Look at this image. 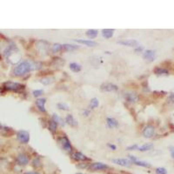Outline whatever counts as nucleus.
I'll return each mask as SVG.
<instances>
[{
    "instance_id": "f257e3e1",
    "label": "nucleus",
    "mask_w": 174,
    "mask_h": 174,
    "mask_svg": "<svg viewBox=\"0 0 174 174\" xmlns=\"http://www.w3.org/2000/svg\"><path fill=\"white\" fill-rule=\"evenodd\" d=\"M32 70V65L31 63L29 61H23L19 64H17L13 70V74L16 77H21L24 76L25 74L28 73L29 72H31Z\"/></svg>"
},
{
    "instance_id": "dca6fc26",
    "label": "nucleus",
    "mask_w": 174,
    "mask_h": 174,
    "mask_svg": "<svg viewBox=\"0 0 174 174\" xmlns=\"http://www.w3.org/2000/svg\"><path fill=\"white\" fill-rule=\"evenodd\" d=\"M75 42H78V43H80L83 44L84 46H89V47H93V46H97V43L92 41V40H84V39H75Z\"/></svg>"
},
{
    "instance_id": "cd10ccee",
    "label": "nucleus",
    "mask_w": 174,
    "mask_h": 174,
    "mask_svg": "<svg viewBox=\"0 0 174 174\" xmlns=\"http://www.w3.org/2000/svg\"><path fill=\"white\" fill-rule=\"evenodd\" d=\"M99 102L98 100V99H92L90 102V108L95 109L99 106Z\"/></svg>"
},
{
    "instance_id": "4c0bfd02",
    "label": "nucleus",
    "mask_w": 174,
    "mask_h": 174,
    "mask_svg": "<svg viewBox=\"0 0 174 174\" xmlns=\"http://www.w3.org/2000/svg\"><path fill=\"white\" fill-rule=\"evenodd\" d=\"M89 114H90V111H88V110L84 111V117H87V116H89Z\"/></svg>"
},
{
    "instance_id": "a878e982",
    "label": "nucleus",
    "mask_w": 174,
    "mask_h": 174,
    "mask_svg": "<svg viewBox=\"0 0 174 174\" xmlns=\"http://www.w3.org/2000/svg\"><path fill=\"white\" fill-rule=\"evenodd\" d=\"M62 48H63V46L62 45H60V44H54L52 47V52H53V53H56V52H60L61 50H62Z\"/></svg>"
},
{
    "instance_id": "6ab92c4d",
    "label": "nucleus",
    "mask_w": 174,
    "mask_h": 174,
    "mask_svg": "<svg viewBox=\"0 0 174 174\" xmlns=\"http://www.w3.org/2000/svg\"><path fill=\"white\" fill-rule=\"evenodd\" d=\"M69 67H70L71 71L73 72H80L81 69H82L81 65L78 64V63H71L70 65H69Z\"/></svg>"
},
{
    "instance_id": "72a5a7b5",
    "label": "nucleus",
    "mask_w": 174,
    "mask_h": 174,
    "mask_svg": "<svg viewBox=\"0 0 174 174\" xmlns=\"http://www.w3.org/2000/svg\"><path fill=\"white\" fill-rule=\"evenodd\" d=\"M43 91L42 90H35V91H33V96L34 97H36V98H37V97H39L40 95H42L43 94Z\"/></svg>"
},
{
    "instance_id": "ea45409f",
    "label": "nucleus",
    "mask_w": 174,
    "mask_h": 174,
    "mask_svg": "<svg viewBox=\"0 0 174 174\" xmlns=\"http://www.w3.org/2000/svg\"><path fill=\"white\" fill-rule=\"evenodd\" d=\"M25 174H40L39 173H37V172H28V173H25Z\"/></svg>"
},
{
    "instance_id": "ddd939ff",
    "label": "nucleus",
    "mask_w": 174,
    "mask_h": 174,
    "mask_svg": "<svg viewBox=\"0 0 174 174\" xmlns=\"http://www.w3.org/2000/svg\"><path fill=\"white\" fill-rule=\"evenodd\" d=\"M46 103V99H38L36 100V105L38 108V110L42 112H46V108H45V105Z\"/></svg>"
},
{
    "instance_id": "58836bf2",
    "label": "nucleus",
    "mask_w": 174,
    "mask_h": 174,
    "mask_svg": "<svg viewBox=\"0 0 174 174\" xmlns=\"http://www.w3.org/2000/svg\"><path fill=\"white\" fill-rule=\"evenodd\" d=\"M108 146L110 147L111 150H113V151H114V150H116V148H117V147L115 146H113V145H111V144H108Z\"/></svg>"
},
{
    "instance_id": "2f4dec72",
    "label": "nucleus",
    "mask_w": 174,
    "mask_h": 174,
    "mask_svg": "<svg viewBox=\"0 0 174 174\" xmlns=\"http://www.w3.org/2000/svg\"><path fill=\"white\" fill-rule=\"evenodd\" d=\"M58 109H60V110L63 111L69 110V106H68L67 105L64 104V103H58Z\"/></svg>"
},
{
    "instance_id": "a19ab883",
    "label": "nucleus",
    "mask_w": 174,
    "mask_h": 174,
    "mask_svg": "<svg viewBox=\"0 0 174 174\" xmlns=\"http://www.w3.org/2000/svg\"><path fill=\"white\" fill-rule=\"evenodd\" d=\"M76 174H84V173H76Z\"/></svg>"
},
{
    "instance_id": "393cba45",
    "label": "nucleus",
    "mask_w": 174,
    "mask_h": 174,
    "mask_svg": "<svg viewBox=\"0 0 174 174\" xmlns=\"http://www.w3.org/2000/svg\"><path fill=\"white\" fill-rule=\"evenodd\" d=\"M53 78H48V77H46V78H41L40 80H39V82L41 83V84H45V85H48V84H50L51 83L53 82Z\"/></svg>"
},
{
    "instance_id": "e433bc0d",
    "label": "nucleus",
    "mask_w": 174,
    "mask_h": 174,
    "mask_svg": "<svg viewBox=\"0 0 174 174\" xmlns=\"http://www.w3.org/2000/svg\"><path fill=\"white\" fill-rule=\"evenodd\" d=\"M170 152H171V156H172V158H174V147L172 146L170 148Z\"/></svg>"
},
{
    "instance_id": "39448f33",
    "label": "nucleus",
    "mask_w": 174,
    "mask_h": 174,
    "mask_svg": "<svg viewBox=\"0 0 174 174\" xmlns=\"http://www.w3.org/2000/svg\"><path fill=\"white\" fill-rule=\"evenodd\" d=\"M18 139L22 144H27L30 140V135L29 132L26 131L21 130L18 132Z\"/></svg>"
},
{
    "instance_id": "423d86ee",
    "label": "nucleus",
    "mask_w": 174,
    "mask_h": 174,
    "mask_svg": "<svg viewBox=\"0 0 174 174\" xmlns=\"http://www.w3.org/2000/svg\"><path fill=\"white\" fill-rule=\"evenodd\" d=\"M111 162L124 167H130L131 165V162L126 158H113L111 159Z\"/></svg>"
},
{
    "instance_id": "7ed1b4c3",
    "label": "nucleus",
    "mask_w": 174,
    "mask_h": 174,
    "mask_svg": "<svg viewBox=\"0 0 174 174\" xmlns=\"http://www.w3.org/2000/svg\"><path fill=\"white\" fill-rule=\"evenodd\" d=\"M88 169L90 171H106L108 169H110L109 165H105L104 163H92L91 165L88 166Z\"/></svg>"
},
{
    "instance_id": "4be33fe9",
    "label": "nucleus",
    "mask_w": 174,
    "mask_h": 174,
    "mask_svg": "<svg viewBox=\"0 0 174 174\" xmlns=\"http://www.w3.org/2000/svg\"><path fill=\"white\" fill-rule=\"evenodd\" d=\"M154 73L157 75H168L169 72L165 69V68H162V67H156L154 69Z\"/></svg>"
},
{
    "instance_id": "f03ea898",
    "label": "nucleus",
    "mask_w": 174,
    "mask_h": 174,
    "mask_svg": "<svg viewBox=\"0 0 174 174\" xmlns=\"http://www.w3.org/2000/svg\"><path fill=\"white\" fill-rule=\"evenodd\" d=\"M4 88L8 91H13V92H18L25 88V85L19 84V83L14 82H6L4 84Z\"/></svg>"
},
{
    "instance_id": "1a4fd4ad",
    "label": "nucleus",
    "mask_w": 174,
    "mask_h": 174,
    "mask_svg": "<svg viewBox=\"0 0 174 174\" xmlns=\"http://www.w3.org/2000/svg\"><path fill=\"white\" fill-rule=\"evenodd\" d=\"M154 131H155V130L152 125H146L143 131V136L146 138H151V137H153Z\"/></svg>"
},
{
    "instance_id": "bb28decb",
    "label": "nucleus",
    "mask_w": 174,
    "mask_h": 174,
    "mask_svg": "<svg viewBox=\"0 0 174 174\" xmlns=\"http://www.w3.org/2000/svg\"><path fill=\"white\" fill-rule=\"evenodd\" d=\"M49 129L52 132H55L57 130V123L54 122L53 120H50L49 122Z\"/></svg>"
},
{
    "instance_id": "b1692460",
    "label": "nucleus",
    "mask_w": 174,
    "mask_h": 174,
    "mask_svg": "<svg viewBox=\"0 0 174 174\" xmlns=\"http://www.w3.org/2000/svg\"><path fill=\"white\" fill-rule=\"evenodd\" d=\"M52 120H53L54 122H56V123L59 124L61 126H64V122L63 121V119H60V118L58 117V115L56 114V113H54V114L52 115Z\"/></svg>"
},
{
    "instance_id": "c9c22d12",
    "label": "nucleus",
    "mask_w": 174,
    "mask_h": 174,
    "mask_svg": "<svg viewBox=\"0 0 174 174\" xmlns=\"http://www.w3.org/2000/svg\"><path fill=\"white\" fill-rule=\"evenodd\" d=\"M143 49H144V48H143V46H138L137 47V48L135 49V52H142V51H143Z\"/></svg>"
},
{
    "instance_id": "a211bd4d",
    "label": "nucleus",
    "mask_w": 174,
    "mask_h": 174,
    "mask_svg": "<svg viewBox=\"0 0 174 174\" xmlns=\"http://www.w3.org/2000/svg\"><path fill=\"white\" fill-rule=\"evenodd\" d=\"M113 33H114V30H112V29H104V30H102V35L105 38H111L113 36Z\"/></svg>"
},
{
    "instance_id": "4468645a",
    "label": "nucleus",
    "mask_w": 174,
    "mask_h": 174,
    "mask_svg": "<svg viewBox=\"0 0 174 174\" xmlns=\"http://www.w3.org/2000/svg\"><path fill=\"white\" fill-rule=\"evenodd\" d=\"M72 158H73L75 160H78V161H86V160H89V158L84 156L83 153L79 152H76L75 153L72 154Z\"/></svg>"
},
{
    "instance_id": "f8f14e48",
    "label": "nucleus",
    "mask_w": 174,
    "mask_h": 174,
    "mask_svg": "<svg viewBox=\"0 0 174 174\" xmlns=\"http://www.w3.org/2000/svg\"><path fill=\"white\" fill-rule=\"evenodd\" d=\"M29 157L24 153L22 154H19L17 157V163L20 165H26L29 163Z\"/></svg>"
},
{
    "instance_id": "aec40b11",
    "label": "nucleus",
    "mask_w": 174,
    "mask_h": 174,
    "mask_svg": "<svg viewBox=\"0 0 174 174\" xmlns=\"http://www.w3.org/2000/svg\"><path fill=\"white\" fill-rule=\"evenodd\" d=\"M153 148V145L152 143H147V144H145L143 146L138 147V151L140 152H147V151H150Z\"/></svg>"
},
{
    "instance_id": "412c9836",
    "label": "nucleus",
    "mask_w": 174,
    "mask_h": 174,
    "mask_svg": "<svg viewBox=\"0 0 174 174\" xmlns=\"http://www.w3.org/2000/svg\"><path fill=\"white\" fill-rule=\"evenodd\" d=\"M65 121L68 125H70L71 126H76L77 125V122L76 120L74 119V118L72 117V115L69 114L66 116V119H65Z\"/></svg>"
},
{
    "instance_id": "0eeeda50",
    "label": "nucleus",
    "mask_w": 174,
    "mask_h": 174,
    "mask_svg": "<svg viewBox=\"0 0 174 174\" xmlns=\"http://www.w3.org/2000/svg\"><path fill=\"white\" fill-rule=\"evenodd\" d=\"M100 89L103 92H113V91L118 90V86L116 84H111V83H105V84H101Z\"/></svg>"
},
{
    "instance_id": "79ce46f5",
    "label": "nucleus",
    "mask_w": 174,
    "mask_h": 174,
    "mask_svg": "<svg viewBox=\"0 0 174 174\" xmlns=\"http://www.w3.org/2000/svg\"><path fill=\"white\" fill-rule=\"evenodd\" d=\"M1 127H2V126H1V125H0V129H1Z\"/></svg>"
},
{
    "instance_id": "473e14b6",
    "label": "nucleus",
    "mask_w": 174,
    "mask_h": 174,
    "mask_svg": "<svg viewBox=\"0 0 174 174\" xmlns=\"http://www.w3.org/2000/svg\"><path fill=\"white\" fill-rule=\"evenodd\" d=\"M167 171L163 167H158L156 169V174H166Z\"/></svg>"
},
{
    "instance_id": "f704fd0d",
    "label": "nucleus",
    "mask_w": 174,
    "mask_h": 174,
    "mask_svg": "<svg viewBox=\"0 0 174 174\" xmlns=\"http://www.w3.org/2000/svg\"><path fill=\"white\" fill-rule=\"evenodd\" d=\"M138 146L137 145H134V146H129L126 148L127 151H135V150H138Z\"/></svg>"
},
{
    "instance_id": "9d476101",
    "label": "nucleus",
    "mask_w": 174,
    "mask_h": 174,
    "mask_svg": "<svg viewBox=\"0 0 174 174\" xmlns=\"http://www.w3.org/2000/svg\"><path fill=\"white\" fill-rule=\"evenodd\" d=\"M144 58L148 61V62H152L156 58V52L155 51H152V50H146L145 52H144Z\"/></svg>"
},
{
    "instance_id": "6e6552de",
    "label": "nucleus",
    "mask_w": 174,
    "mask_h": 174,
    "mask_svg": "<svg viewBox=\"0 0 174 174\" xmlns=\"http://www.w3.org/2000/svg\"><path fill=\"white\" fill-rule=\"evenodd\" d=\"M48 47H49L48 42L44 41V40H39V41H37V43H36V48H37L38 52H46L48 50Z\"/></svg>"
},
{
    "instance_id": "f3484780",
    "label": "nucleus",
    "mask_w": 174,
    "mask_h": 174,
    "mask_svg": "<svg viewBox=\"0 0 174 174\" xmlns=\"http://www.w3.org/2000/svg\"><path fill=\"white\" fill-rule=\"evenodd\" d=\"M106 123H107V126L109 128H115V127H118V125H119L118 121L116 119H112V118H107Z\"/></svg>"
},
{
    "instance_id": "9b49d317",
    "label": "nucleus",
    "mask_w": 174,
    "mask_h": 174,
    "mask_svg": "<svg viewBox=\"0 0 174 174\" xmlns=\"http://www.w3.org/2000/svg\"><path fill=\"white\" fill-rule=\"evenodd\" d=\"M119 44L122 46H131V47H137L138 42L135 39H125V40H120L119 41Z\"/></svg>"
},
{
    "instance_id": "c756f323",
    "label": "nucleus",
    "mask_w": 174,
    "mask_h": 174,
    "mask_svg": "<svg viewBox=\"0 0 174 174\" xmlns=\"http://www.w3.org/2000/svg\"><path fill=\"white\" fill-rule=\"evenodd\" d=\"M63 47H64V50H66V51H74V50L78 48L77 46H72V45H68V44L63 45Z\"/></svg>"
},
{
    "instance_id": "7c9ffc66",
    "label": "nucleus",
    "mask_w": 174,
    "mask_h": 174,
    "mask_svg": "<svg viewBox=\"0 0 174 174\" xmlns=\"http://www.w3.org/2000/svg\"><path fill=\"white\" fill-rule=\"evenodd\" d=\"M32 166H33L34 168H39V167L42 166V163H41V161H40L38 158H35V159H33V161H32Z\"/></svg>"
},
{
    "instance_id": "20e7f679",
    "label": "nucleus",
    "mask_w": 174,
    "mask_h": 174,
    "mask_svg": "<svg viewBox=\"0 0 174 174\" xmlns=\"http://www.w3.org/2000/svg\"><path fill=\"white\" fill-rule=\"evenodd\" d=\"M59 143L61 145L62 148L64 149L65 152H72V145L69 141V139L66 137H61L59 138Z\"/></svg>"
},
{
    "instance_id": "c85d7f7f",
    "label": "nucleus",
    "mask_w": 174,
    "mask_h": 174,
    "mask_svg": "<svg viewBox=\"0 0 174 174\" xmlns=\"http://www.w3.org/2000/svg\"><path fill=\"white\" fill-rule=\"evenodd\" d=\"M134 164L136 165H138V166H142V167H151V165L147 162H145V161H140V160H136L134 162Z\"/></svg>"
},
{
    "instance_id": "5701e85b",
    "label": "nucleus",
    "mask_w": 174,
    "mask_h": 174,
    "mask_svg": "<svg viewBox=\"0 0 174 174\" xmlns=\"http://www.w3.org/2000/svg\"><path fill=\"white\" fill-rule=\"evenodd\" d=\"M98 33H99V31H98V30H88L87 31H86V36L88 37H90V38H94V37H96L98 36Z\"/></svg>"
},
{
    "instance_id": "2eb2a0df",
    "label": "nucleus",
    "mask_w": 174,
    "mask_h": 174,
    "mask_svg": "<svg viewBox=\"0 0 174 174\" xmlns=\"http://www.w3.org/2000/svg\"><path fill=\"white\" fill-rule=\"evenodd\" d=\"M125 99H126V100L128 101V102L135 103L138 99V97H137V95L135 92H131V93L125 94Z\"/></svg>"
}]
</instances>
